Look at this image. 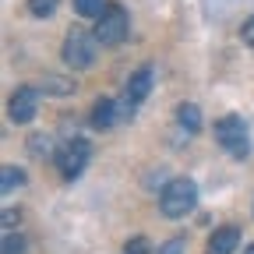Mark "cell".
I'll use <instances>...</instances> for the list:
<instances>
[{"mask_svg": "<svg viewBox=\"0 0 254 254\" xmlns=\"http://www.w3.org/2000/svg\"><path fill=\"white\" fill-rule=\"evenodd\" d=\"M4 254H25V240L14 237V233H7L4 237Z\"/></svg>", "mask_w": 254, "mask_h": 254, "instance_id": "obj_15", "label": "cell"}, {"mask_svg": "<svg viewBox=\"0 0 254 254\" xmlns=\"http://www.w3.org/2000/svg\"><path fill=\"white\" fill-rule=\"evenodd\" d=\"M244 254H254V244H251V247H244Z\"/></svg>", "mask_w": 254, "mask_h": 254, "instance_id": "obj_21", "label": "cell"}, {"mask_svg": "<svg viewBox=\"0 0 254 254\" xmlns=\"http://www.w3.org/2000/svg\"><path fill=\"white\" fill-rule=\"evenodd\" d=\"M127 254H148V240H145V237L127 240Z\"/></svg>", "mask_w": 254, "mask_h": 254, "instance_id": "obj_17", "label": "cell"}, {"mask_svg": "<svg viewBox=\"0 0 254 254\" xmlns=\"http://www.w3.org/2000/svg\"><path fill=\"white\" fill-rule=\"evenodd\" d=\"M21 184H25V173H21L18 166H4V173H0V190L11 194V190H18Z\"/></svg>", "mask_w": 254, "mask_h": 254, "instance_id": "obj_12", "label": "cell"}, {"mask_svg": "<svg viewBox=\"0 0 254 254\" xmlns=\"http://www.w3.org/2000/svg\"><path fill=\"white\" fill-rule=\"evenodd\" d=\"M57 4H60V0H28V11L36 18H50L57 11Z\"/></svg>", "mask_w": 254, "mask_h": 254, "instance_id": "obj_14", "label": "cell"}, {"mask_svg": "<svg viewBox=\"0 0 254 254\" xmlns=\"http://www.w3.org/2000/svg\"><path fill=\"white\" fill-rule=\"evenodd\" d=\"M233 247H240V230L237 226H219L208 240V254H233Z\"/></svg>", "mask_w": 254, "mask_h": 254, "instance_id": "obj_8", "label": "cell"}, {"mask_svg": "<svg viewBox=\"0 0 254 254\" xmlns=\"http://www.w3.org/2000/svg\"><path fill=\"white\" fill-rule=\"evenodd\" d=\"M32 152H50V138H32Z\"/></svg>", "mask_w": 254, "mask_h": 254, "instance_id": "obj_19", "label": "cell"}, {"mask_svg": "<svg viewBox=\"0 0 254 254\" xmlns=\"http://www.w3.org/2000/svg\"><path fill=\"white\" fill-rule=\"evenodd\" d=\"M155 71L148 67V64H145V67H138L131 78H127V85H124V103H120V113H127V117H134V106L145 99V95L152 92V78Z\"/></svg>", "mask_w": 254, "mask_h": 254, "instance_id": "obj_6", "label": "cell"}, {"mask_svg": "<svg viewBox=\"0 0 254 254\" xmlns=\"http://www.w3.org/2000/svg\"><path fill=\"white\" fill-rule=\"evenodd\" d=\"M198 201V187L187 177H173L163 190H159V208H163L166 219H184Z\"/></svg>", "mask_w": 254, "mask_h": 254, "instance_id": "obj_1", "label": "cell"}, {"mask_svg": "<svg viewBox=\"0 0 254 254\" xmlns=\"http://www.w3.org/2000/svg\"><path fill=\"white\" fill-rule=\"evenodd\" d=\"M177 124L184 127L187 134H198V131H201V110H198L194 103H180V106H177Z\"/></svg>", "mask_w": 254, "mask_h": 254, "instance_id": "obj_10", "label": "cell"}, {"mask_svg": "<svg viewBox=\"0 0 254 254\" xmlns=\"http://www.w3.org/2000/svg\"><path fill=\"white\" fill-rule=\"evenodd\" d=\"M74 11L81 18H99L106 11V0H74Z\"/></svg>", "mask_w": 254, "mask_h": 254, "instance_id": "obj_13", "label": "cell"}, {"mask_svg": "<svg viewBox=\"0 0 254 254\" xmlns=\"http://www.w3.org/2000/svg\"><path fill=\"white\" fill-rule=\"evenodd\" d=\"M159 254H184V237H173V240H166L163 247H159Z\"/></svg>", "mask_w": 254, "mask_h": 254, "instance_id": "obj_16", "label": "cell"}, {"mask_svg": "<svg viewBox=\"0 0 254 254\" xmlns=\"http://www.w3.org/2000/svg\"><path fill=\"white\" fill-rule=\"evenodd\" d=\"M127 11L120 4H106V11L99 14V21H95V39H99V46H120L127 39Z\"/></svg>", "mask_w": 254, "mask_h": 254, "instance_id": "obj_4", "label": "cell"}, {"mask_svg": "<svg viewBox=\"0 0 254 254\" xmlns=\"http://www.w3.org/2000/svg\"><path fill=\"white\" fill-rule=\"evenodd\" d=\"M240 36H244V43H247V46H254V14H251V18L244 21V28H240Z\"/></svg>", "mask_w": 254, "mask_h": 254, "instance_id": "obj_18", "label": "cell"}, {"mask_svg": "<svg viewBox=\"0 0 254 254\" xmlns=\"http://www.w3.org/2000/svg\"><path fill=\"white\" fill-rule=\"evenodd\" d=\"M117 103L113 99H95L92 103V127H95V131H103V127H110L113 120H117Z\"/></svg>", "mask_w": 254, "mask_h": 254, "instance_id": "obj_9", "label": "cell"}, {"mask_svg": "<svg viewBox=\"0 0 254 254\" xmlns=\"http://www.w3.org/2000/svg\"><path fill=\"white\" fill-rule=\"evenodd\" d=\"M215 141L226 148L230 155H237V159H244V155L251 152V141H247V124H244L237 113L219 117V120H215Z\"/></svg>", "mask_w": 254, "mask_h": 254, "instance_id": "obj_3", "label": "cell"}, {"mask_svg": "<svg viewBox=\"0 0 254 254\" xmlns=\"http://www.w3.org/2000/svg\"><path fill=\"white\" fill-rule=\"evenodd\" d=\"M88 159H92V145L85 138H67V141L57 148V170H60L64 180H74L85 170Z\"/></svg>", "mask_w": 254, "mask_h": 254, "instance_id": "obj_5", "label": "cell"}, {"mask_svg": "<svg viewBox=\"0 0 254 254\" xmlns=\"http://www.w3.org/2000/svg\"><path fill=\"white\" fill-rule=\"evenodd\" d=\"M14 219H18V212H14V208H7V212H4V226H14Z\"/></svg>", "mask_w": 254, "mask_h": 254, "instance_id": "obj_20", "label": "cell"}, {"mask_svg": "<svg viewBox=\"0 0 254 254\" xmlns=\"http://www.w3.org/2000/svg\"><path fill=\"white\" fill-rule=\"evenodd\" d=\"M43 92H53V95H67V92H74V78L46 74V78H43Z\"/></svg>", "mask_w": 254, "mask_h": 254, "instance_id": "obj_11", "label": "cell"}, {"mask_svg": "<svg viewBox=\"0 0 254 254\" xmlns=\"http://www.w3.org/2000/svg\"><path fill=\"white\" fill-rule=\"evenodd\" d=\"M36 110H39V92L36 88H18L11 95V103H7V113H11L14 124H28L36 117Z\"/></svg>", "mask_w": 254, "mask_h": 254, "instance_id": "obj_7", "label": "cell"}, {"mask_svg": "<svg viewBox=\"0 0 254 254\" xmlns=\"http://www.w3.org/2000/svg\"><path fill=\"white\" fill-rule=\"evenodd\" d=\"M95 46H99V39H95V32L88 36L85 28H71L67 36H64V64L74 71H85L95 64Z\"/></svg>", "mask_w": 254, "mask_h": 254, "instance_id": "obj_2", "label": "cell"}]
</instances>
